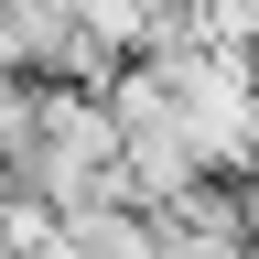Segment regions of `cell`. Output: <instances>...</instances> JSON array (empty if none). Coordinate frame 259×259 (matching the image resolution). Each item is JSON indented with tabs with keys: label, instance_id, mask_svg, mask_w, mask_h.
Instances as JSON below:
<instances>
[{
	"label": "cell",
	"instance_id": "obj_1",
	"mask_svg": "<svg viewBox=\"0 0 259 259\" xmlns=\"http://www.w3.org/2000/svg\"><path fill=\"white\" fill-rule=\"evenodd\" d=\"M0 259H11V248H0Z\"/></svg>",
	"mask_w": 259,
	"mask_h": 259
}]
</instances>
